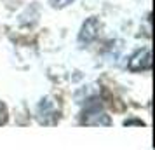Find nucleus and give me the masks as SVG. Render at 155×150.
<instances>
[{
  "mask_svg": "<svg viewBox=\"0 0 155 150\" xmlns=\"http://www.w3.org/2000/svg\"><path fill=\"white\" fill-rule=\"evenodd\" d=\"M37 119L40 124L52 126L59 119V107L52 98H44L37 107Z\"/></svg>",
  "mask_w": 155,
  "mask_h": 150,
  "instance_id": "obj_1",
  "label": "nucleus"
},
{
  "mask_svg": "<svg viewBox=\"0 0 155 150\" xmlns=\"http://www.w3.org/2000/svg\"><path fill=\"white\" fill-rule=\"evenodd\" d=\"M82 122L85 126H110V117L105 114V110H101L99 107H89L84 112Z\"/></svg>",
  "mask_w": 155,
  "mask_h": 150,
  "instance_id": "obj_2",
  "label": "nucleus"
},
{
  "mask_svg": "<svg viewBox=\"0 0 155 150\" xmlns=\"http://www.w3.org/2000/svg\"><path fill=\"white\" fill-rule=\"evenodd\" d=\"M99 28H101V25L96 18H89L87 21L82 25V30H80V33H78V42L80 44H91L94 42L99 35Z\"/></svg>",
  "mask_w": 155,
  "mask_h": 150,
  "instance_id": "obj_3",
  "label": "nucleus"
},
{
  "mask_svg": "<svg viewBox=\"0 0 155 150\" xmlns=\"http://www.w3.org/2000/svg\"><path fill=\"white\" fill-rule=\"evenodd\" d=\"M152 66V52L150 49H141L129 59V70L133 72H141L148 70Z\"/></svg>",
  "mask_w": 155,
  "mask_h": 150,
  "instance_id": "obj_4",
  "label": "nucleus"
},
{
  "mask_svg": "<svg viewBox=\"0 0 155 150\" xmlns=\"http://www.w3.org/2000/svg\"><path fill=\"white\" fill-rule=\"evenodd\" d=\"M73 0H51V4H52V7H56V9H63L66 7V5H70Z\"/></svg>",
  "mask_w": 155,
  "mask_h": 150,
  "instance_id": "obj_5",
  "label": "nucleus"
},
{
  "mask_svg": "<svg viewBox=\"0 0 155 150\" xmlns=\"http://www.w3.org/2000/svg\"><path fill=\"white\" fill-rule=\"evenodd\" d=\"M7 119V110H5V105L0 101V124H4Z\"/></svg>",
  "mask_w": 155,
  "mask_h": 150,
  "instance_id": "obj_6",
  "label": "nucleus"
}]
</instances>
